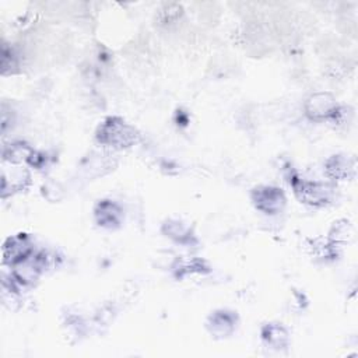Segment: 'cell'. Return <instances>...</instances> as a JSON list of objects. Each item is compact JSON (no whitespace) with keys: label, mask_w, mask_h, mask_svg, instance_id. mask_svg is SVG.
Masks as SVG:
<instances>
[{"label":"cell","mask_w":358,"mask_h":358,"mask_svg":"<svg viewBox=\"0 0 358 358\" xmlns=\"http://www.w3.org/2000/svg\"><path fill=\"white\" fill-rule=\"evenodd\" d=\"M138 131L122 117H108L96 131V140L106 147L126 148L138 141Z\"/></svg>","instance_id":"cell-1"},{"label":"cell","mask_w":358,"mask_h":358,"mask_svg":"<svg viewBox=\"0 0 358 358\" xmlns=\"http://www.w3.org/2000/svg\"><path fill=\"white\" fill-rule=\"evenodd\" d=\"M338 105L330 92H315L305 102V113L309 119L320 122L333 117L337 113Z\"/></svg>","instance_id":"cell-2"},{"label":"cell","mask_w":358,"mask_h":358,"mask_svg":"<svg viewBox=\"0 0 358 358\" xmlns=\"http://www.w3.org/2000/svg\"><path fill=\"white\" fill-rule=\"evenodd\" d=\"M294 189L296 197L310 206H323L331 197V189L320 182H308L296 179L294 182Z\"/></svg>","instance_id":"cell-3"},{"label":"cell","mask_w":358,"mask_h":358,"mask_svg":"<svg viewBox=\"0 0 358 358\" xmlns=\"http://www.w3.org/2000/svg\"><path fill=\"white\" fill-rule=\"evenodd\" d=\"M252 200L257 210L266 214H277L285 204V197L281 189L271 186H259L252 192Z\"/></svg>","instance_id":"cell-4"},{"label":"cell","mask_w":358,"mask_h":358,"mask_svg":"<svg viewBox=\"0 0 358 358\" xmlns=\"http://www.w3.org/2000/svg\"><path fill=\"white\" fill-rule=\"evenodd\" d=\"M324 169H326V173L329 178L336 179V180H345L355 175L357 161L351 155L337 154V155L330 157L326 161Z\"/></svg>","instance_id":"cell-5"},{"label":"cell","mask_w":358,"mask_h":358,"mask_svg":"<svg viewBox=\"0 0 358 358\" xmlns=\"http://www.w3.org/2000/svg\"><path fill=\"white\" fill-rule=\"evenodd\" d=\"M122 215H123L122 208L110 200H102L95 207L96 222L105 228L119 227V224L122 221Z\"/></svg>","instance_id":"cell-6"},{"label":"cell","mask_w":358,"mask_h":358,"mask_svg":"<svg viewBox=\"0 0 358 358\" xmlns=\"http://www.w3.org/2000/svg\"><path fill=\"white\" fill-rule=\"evenodd\" d=\"M29 255H31L29 242L22 235L14 236V238H8L7 242L3 246L4 262L10 263V264H15L20 260L25 259L27 256H29Z\"/></svg>","instance_id":"cell-7"},{"label":"cell","mask_w":358,"mask_h":358,"mask_svg":"<svg viewBox=\"0 0 358 358\" xmlns=\"http://www.w3.org/2000/svg\"><path fill=\"white\" fill-rule=\"evenodd\" d=\"M14 275L22 284L34 282L42 270V257H32L31 255L14 264Z\"/></svg>","instance_id":"cell-8"},{"label":"cell","mask_w":358,"mask_h":358,"mask_svg":"<svg viewBox=\"0 0 358 358\" xmlns=\"http://www.w3.org/2000/svg\"><path fill=\"white\" fill-rule=\"evenodd\" d=\"M235 329V315L227 310L214 312L208 319V330L217 337H227Z\"/></svg>","instance_id":"cell-9"},{"label":"cell","mask_w":358,"mask_h":358,"mask_svg":"<svg viewBox=\"0 0 358 358\" xmlns=\"http://www.w3.org/2000/svg\"><path fill=\"white\" fill-rule=\"evenodd\" d=\"M262 338L267 345L275 350L285 348L288 345V331L277 323L266 324L262 330Z\"/></svg>","instance_id":"cell-10"},{"label":"cell","mask_w":358,"mask_h":358,"mask_svg":"<svg viewBox=\"0 0 358 358\" xmlns=\"http://www.w3.org/2000/svg\"><path fill=\"white\" fill-rule=\"evenodd\" d=\"M31 157H34V151L22 143L13 144L6 152H4V159L10 161L11 164H22L24 161H31Z\"/></svg>","instance_id":"cell-11"},{"label":"cell","mask_w":358,"mask_h":358,"mask_svg":"<svg viewBox=\"0 0 358 358\" xmlns=\"http://www.w3.org/2000/svg\"><path fill=\"white\" fill-rule=\"evenodd\" d=\"M164 232L168 236H171V238H173L176 241H180V242H183L185 239H187L190 236L189 228L185 224L179 222V221H168L164 225Z\"/></svg>","instance_id":"cell-12"}]
</instances>
